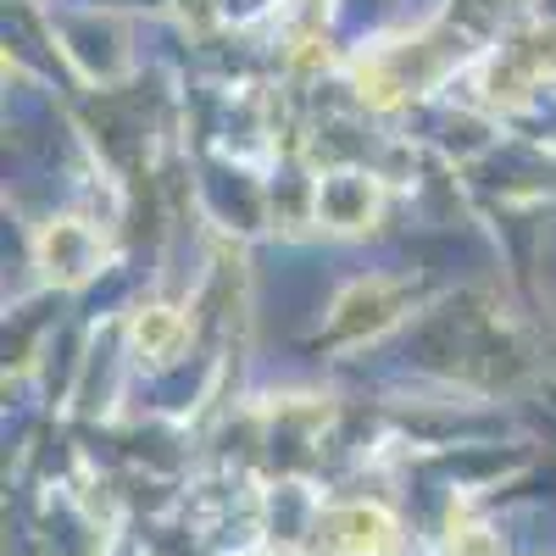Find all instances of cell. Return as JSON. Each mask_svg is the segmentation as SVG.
Returning a JSON list of instances; mask_svg holds the SVG:
<instances>
[{"label":"cell","instance_id":"3","mask_svg":"<svg viewBox=\"0 0 556 556\" xmlns=\"http://www.w3.org/2000/svg\"><path fill=\"white\" fill-rule=\"evenodd\" d=\"M178 340H184V323H178V312L151 306V312H139V317H134V345L146 351V356H167Z\"/></svg>","mask_w":556,"mask_h":556},{"label":"cell","instance_id":"2","mask_svg":"<svg viewBox=\"0 0 556 556\" xmlns=\"http://www.w3.org/2000/svg\"><path fill=\"white\" fill-rule=\"evenodd\" d=\"M540 73H556V28H529L523 39L506 45V51L495 56L490 96H501V89L506 96H523Z\"/></svg>","mask_w":556,"mask_h":556},{"label":"cell","instance_id":"4","mask_svg":"<svg viewBox=\"0 0 556 556\" xmlns=\"http://www.w3.org/2000/svg\"><path fill=\"white\" fill-rule=\"evenodd\" d=\"M440 556H506L495 529L490 523H473V518H451L445 540H440Z\"/></svg>","mask_w":556,"mask_h":556},{"label":"cell","instance_id":"1","mask_svg":"<svg viewBox=\"0 0 556 556\" xmlns=\"http://www.w3.org/2000/svg\"><path fill=\"white\" fill-rule=\"evenodd\" d=\"M401 523L374 501H351L323 513V551L329 556H395Z\"/></svg>","mask_w":556,"mask_h":556},{"label":"cell","instance_id":"5","mask_svg":"<svg viewBox=\"0 0 556 556\" xmlns=\"http://www.w3.org/2000/svg\"><path fill=\"white\" fill-rule=\"evenodd\" d=\"M262 556H295V551H262Z\"/></svg>","mask_w":556,"mask_h":556}]
</instances>
